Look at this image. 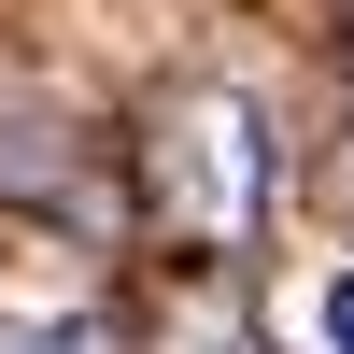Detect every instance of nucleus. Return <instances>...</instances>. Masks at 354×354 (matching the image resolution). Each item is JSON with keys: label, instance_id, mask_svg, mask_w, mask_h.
Segmentation results:
<instances>
[{"label": "nucleus", "instance_id": "nucleus-4", "mask_svg": "<svg viewBox=\"0 0 354 354\" xmlns=\"http://www.w3.org/2000/svg\"><path fill=\"white\" fill-rule=\"evenodd\" d=\"M326 354H354V270L326 283Z\"/></svg>", "mask_w": 354, "mask_h": 354}, {"label": "nucleus", "instance_id": "nucleus-1", "mask_svg": "<svg viewBox=\"0 0 354 354\" xmlns=\"http://www.w3.org/2000/svg\"><path fill=\"white\" fill-rule=\"evenodd\" d=\"M255 185H270L255 113H241V100L185 113V142H170V198H185V227H241V213H255Z\"/></svg>", "mask_w": 354, "mask_h": 354}, {"label": "nucleus", "instance_id": "nucleus-3", "mask_svg": "<svg viewBox=\"0 0 354 354\" xmlns=\"http://www.w3.org/2000/svg\"><path fill=\"white\" fill-rule=\"evenodd\" d=\"M185 354H255V326H241V312H227V326L198 312V326H185Z\"/></svg>", "mask_w": 354, "mask_h": 354}, {"label": "nucleus", "instance_id": "nucleus-2", "mask_svg": "<svg viewBox=\"0 0 354 354\" xmlns=\"http://www.w3.org/2000/svg\"><path fill=\"white\" fill-rule=\"evenodd\" d=\"M28 354H113V326H100V312H71V326H43Z\"/></svg>", "mask_w": 354, "mask_h": 354}]
</instances>
